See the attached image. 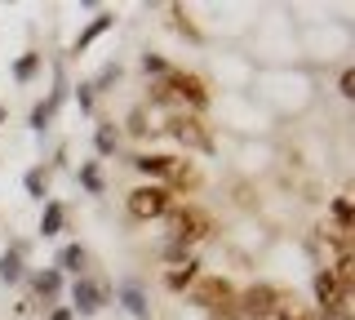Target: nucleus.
<instances>
[{
  "mask_svg": "<svg viewBox=\"0 0 355 320\" xmlns=\"http://www.w3.org/2000/svg\"><path fill=\"white\" fill-rule=\"evenodd\" d=\"M125 209L133 223H151V218H164L173 209V196L164 192V183H142L125 196Z\"/></svg>",
  "mask_w": 355,
  "mask_h": 320,
  "instance_id": "1",
  "label": "nucleus"
},
{
  "mask_svg": "<svg viewBox=\"0 0 355 320\" xmlns=\"http://www.w3.org/2000/svg\"><path fill=\"white\" fill-rule=\"evenodd\" d=\"M160 90L169 94L173 103H187V107H191V116H196V112H205V107L214 103V94H209V85L200 81L196 71H182V67H173L169 76H164V81H160Z\"/></svg>",
  "mask_w": 355,
  "mask_h": 320,
  "instance_id": "2",
  "label": "nucleus"
},
{
  "mask_svg": "<svg viewBox=\"0 0 355 320\" xmlns=\"http://www.w3.org/2000/svg\"><path fill=\"white\" fill-rule=\"evenodd\" d=\"M196 307H205V312H218V316H236V289H231V280H222V276H200V280L187 289Z\"/></svg>",
  "mask_w": 355,
  "mask_h": 320,
  "instance_id": "3",
  "label": "nucleus"
},
{
  "mask_svg": "<svg viewBox=\"0 0 355 320\" xmlns=\"http://www.w3.org/2000/svg\"><path fill=\"white\" fill-rule=\"evenodd\" d=\"M284 307V294L275 289V285H249L244 294H236V316H244V320H271L275 312Z\"/></svg>",
  "mask_w": 355,
  "mask_h": 320,
  "instance_id": "4",
  "label": "nucleus"
},
{
  "mask_svg": "<svg viewBox=\"0 0 355 320\" xmlns=\"http://www.w3.org/2000/svg\"><path fill=\"white\" fill-rule=\"evenodd\" d=\"M67 298H71L67 307H71L76 316H98V312H103V307L111 303V289H107L103 280H98V276H89V271H85V276H76V280H71Z\"/></svg>",
  "mask_w": 355,
  "mask_h": 320,
  "instance_id": "5",
  "label": "nucleus"
},
{
  "mask_svg": "<svg viewBox=\"0 0 355 320\" xmlns=\"http://www.w3.org/2000/svg\"><path fill=\"white\" fill-rule=\"evenodd\" d=\"M169 236H182L187 245H196V240H205L209 231H214V218L205 214V209H196V205H182V209H169Z\"/></svg>",
  "mask_w": 355,
  "mask_h": 320,
  "instance_id": "6",
  "label": "nucleus"
},
{
  "mask_svg": "<svg viewBox=\"0 0 355 320\" xmlns=\"http://www.w3.org/2000/svg\"><path fill=\"white\" fill-rule=\"evenodd\" d=\"M164 134H169L173 142H182V147H196V151H214V138H209L205 120L191 116V112H173L169 125H164Z\"/></svg>",
  "mask_w": 355,
  "mask_h": 320,
  "instance_id": "7",
  "label": "nucleus"
},
{
  "mask_svg": "<svg viewBox=\"0 0 355 320\" xmlns=\"http://www.w3.org/2000/svg\"><path fill=\"white\" fill-rule=\"evenodd\" d=\"M18 280H27V245L9 240L5 253H0V285H18Z\"/></svg>",
  "mask_w": 355,
  "mask_h": 320,
  "instance_id": "8",
  "label": "nucleus"
},
{
  "mask_svg": "<svg viewBox=\"0 0 355 320\" xmlns=\"http://www.w3.org/2000/svg\"><path fill=\"white\" fill-rule=\"evenodd\" d=\"M27 289H31V298H44L40 307H49V303H58V298H62V276L53 271V267L27 271Z\"/></svg>",
  "mask_w": 355,
  "mask_h": 320,
  "instance_id": "9",
  "label": "nucleus"
},
{
  "mask_svg": "<svg viewBox=\"0 0 355 320\" xmlns=\"http://www.w3.org/2000/svg\"><path fill=\"white\" fill-rule=\"evenodd\" d=\"M85 267H89V249L80 245V240H71V245H62L58 249V258H53V271L58 276H85Z\"/></svg>",
  "mask_w": 355,
  "mask_h": 320,
  "instance_id": "10",
  "label": "nucleus"
},
{
  "mask_svg": "<svg viewBox=\"0 0 355 320\" xmlns=\"http://www.w3.org/2000/svg\"><path fill=\"white\" fill-rule=\"evenodd\" d=\"M111 27H116V14H111V9H98V14H94V18H89V23H85V31H80V36H76L71 53H76V58H80V53H85L89 45H94V40L103 36V31H111Z\"/></svg>",
  "mask_w": 355,
  "mask_h": 320,
  "instance_id": "11",
  "label": "nucleus"
},
{
  "mask_svg": "<svg viewBox=\"0 0 355 320\" xmlns=\"http://www.w3.org/2000/svg\"><path fill=\"white\" fill-rule=\"evenodd\" d=\"M196 280H200V258H187V262H178V267L164 271V289L169 294H187Z\"/></svg>",
  "mask_w": 355,
  "mask_h": 320,
  "instance_id": "12",
  "label": "nucleus"
},
{
  "mask_svg": "<svg viewBox=\"0 0 355 320\" xmlns=\"http://www.w3.org/2000/svg\"><path fill=\"white\" fill-rule=\"evenodd\" d=\"M120 303H125V312H129L133 320H151V303H147L142 280H125V285H120Z\"/></svg>",
  "mask_w": 355,
  "mask_h": 320,
  "instance_id": "13",
  "label": "nucleus"
},
{
  "mask_svg": "<svg viewBox=\"0 0 355 320\" xmlns=\"http://www.w3.org/2000/svg\"><path fill=\"white\" fill-rule=\"evenodd\" d=\"M67 231V205L62 201H44L40 205V240H53Z\"/></svg>",
  "mask_w": 355,
  "mask_h": 320,
  "instance_id": "14",
  "label": "nucleus"
},
{
  "mask_svg": "<svg viewBox=\"0 0 355 320\" xmlns=\"http://www.w3.org/2000/svg\"><path fill=\"white\" fill-rule=\"evenodd\" d=\"M173 160H178V156H164V151H138V156H133L129 165H133L138 174H151V178H164Z\"/></svg>",
  "mask_w": 355,
  "mask_h": 320,
  "instance_id": "15",
  "label": "nucleus"
},
{
  "mask_svg": "<svg viewBox=\"0 0 355 320\" xmlns=\"http://www.w3.org/2000/svg\"><path fill=\"white\" fill-rule=\"evenodd\" d=\"M22 192L31 196V201H49V165H31L27 174H22Z\"/></svg>",
  "mask_w": 355,
  "mask_h": 320,
  "instance_id": "16",
  "label": "nucleus"
},
{
  "mask_svg": "<svg viewBox=\"0 0 355 320\" xmlns=\"http://www.w3.org/2000/svg\"><path fill=\"white\" fill-rule=\"evenodd\" d=\"M76 183H80L89 196H103V192H107V183H103V160H85L80 169H76Z\"/></svg>",
  "mask_w": 355,
  "mask_h": 320,
  "instance_id": "17",
  "label": "nucleus"
},
{
  "mask_svg": "<svg viewBox=\"0 0 355 320\" xmlns=\"http://www.w3.org/2000/svg\"><path fill=\"white\" fill-rule=\"evenodd\" d=\"M116 147H120V129L111 125V120H103V125L94 129V151H98V160L116 156Z\"/></svg>",
  "mask_w": 355,
  "mask_h": 320,
  "instance_id": "18",
  "label": "nucleus"
},
{
  "mask_svg": "<svg viewBox=\"0 0 355 320\" xmlns=\"http://www.w3.org/2000/svg\"><path fill=\"white\" fill-rule=\"evenodd\" d=\"M164 178H169V187H164V192H169V196H173V192H191V187H196V169H191V165H187V160H173Z\"/></svg>",
  "mask_w": 355,
  "mask_h": 320,
  "instance_id": "19",
  "label": "nucleus"
},
{
  "mask_svg": "<svg viewBox=\"0 0 355 320\" xmlns=\"http://www.w3.org/2000/svg\"><path fill=\"white\" fill-rule=\"evenodd\" d=\"M40 67H44V58H40L36 49H27V53L14 62V81H18V85H31V81L40 76Z\"/></svg>",
  "mask_w": 355,
  "mask_h": 320,
  "instance_id": "20",
  "label": "nucleus"
},
{
  "mask_svg": "<svg viewBox=\"0 0 355 320\" xmlns=\"http://www.w3.org/2000/svg\"><path fill=\"white\" fill-rule=\"evenodd\" d=\"M53 112H58V107H53L49 98H44V103H36V107L27 112V129H31V134H44V129L53 125Z\"/></svg>",
  "mask_w": 355,
  "mask_h": 320,
  "instance_id": "21",
  "label": "nucleus"
},
{
  "mask_svg": "<svg viewBox=\"0 0 355 320\" xmlns=\"http://www.w3.org/2000/svg\"><path fill=\"white\" fill-rule=\"evenodd\" d=\"M329 214H333V223H338L342 236H351V196H333V201H329Z\"/></svg>",
  "mask_w": 355,
  "mask_h": 320,
  "instance_id": "22",
  "label": "nucleus"
},
{
  "mask_svg": "<svg viewBox=\"0 0 355 320\" xmlns=\"http://www.w3.org/2000/svg\"><path fill=\"white\" fill-rule=\"evenodd\" d=\"M160 258L169 262V267H178V262H187V258H191V245H187L182 236H169V240H164V249H160Z\"/></svg>",
  "mask_w": 355,
  "mask_h": 320,
  "instance_id": "23",
  "label": "nucleus"
},
{
  "mask_svg": "<svg viewBox=\"0 0 355 320\" xmlns=\"http://www.w3.org/2000/svg\"><path fill=\"white\" fill-rule=\"evenodd\" d=\"M138 67H142V76H160V81H164V76L173 71V62L164 58V53H142V62H138Z\"/></svg>",
  "mask_w": 355,
  "mask_h": 320,
  "instance_id": "24",
  "label": "nucleus"
},
{
  "mask_svg": "<svg viewBox=\"0 0 355 320\" xmlns=\"http://www.w3.org/2000/svg\"><path fill=\"white\" fill-rule=\"evenodd\" d=\"M129 134H133V138L151 134V125H147V112H142V107H133V112H129Z\"/></svg>",
  "mask_w": 355,
  "mask_h": 320,
  "instance_id": "25",
  "label": "nucleus"
},
{
  "mask_svg": "<svg viewBox=\"0 0 355 320\" xmlns=\"http://www.w3.org/2000/svg\"><path fill=\"white\" fill-rule=\"evenodd\" d=\"M111 81H120V62H107V67L103 71H98V81H89V90H103V85H111Z\"/></svg>",
  "mask_w": 355,
  "mask_h": 320,
  "instance_id": "26",
  "label": "nucleus"
},
{
  "mask_svg": "<svg viewBox=\"0 0 355 320\" xmlns=\"http://www.w3.org/2000/svg\"><path fill=\"white\" fill-rule=\"evenodd\" d=\"M76 107H80L85 116L94 112V90H89V81H85V85H76Z\"/></svg>",
  "mask_w": 355,
  "mask_h": 320,
  "instance_id": "27",
  "label": "nucleus"
},
{
  "mask_svg": "<svg viewBox=\"0 0 355 320\" xmlns=\"http://www.w3.org/2000/svg\"><path fill=\"white\" fill-rule=\"evenodd\" d=\"M338 90H342V98H355V71L351 67L338 76Z\"/></svg>",
  "mask_w": 355,
  "mask_h": 320,
  "instance_id": "28",
  "label": "nucleus"
},
{
  "mask_svg": "<svg viewBox=\"0 0 355 320\" xmlns=\"http://www.w3.org/2000/svg\"><path fill=\"white\" fill-rule=\"evenodd\" d=\"M275 320H315V316H306V312H293V307H280V312H275Z\"/></svg>",
  "mask_w": 355,
  "mask_h": 320,
  "instance_id": "29",
  "label": "nucleus"
},
{
  "mask_svg": "<svg viewBox=\"0 0 355 320\" xmlns=\"http://www.w3.org/2000/svg\"><path fill=\"white\" fill-rule=\"evenodd\" d=\"M49 320H76V312H71V307H67V303H58V307H53V312H49Z\"/></svg>",
  "mask_w": 355,
  "mask_h": 320,
  "instance_id": "30",
  "label": "nucleus"
},
{
  "mask_svg": "<svg viewBox=\"0 0 355 320\" xmlns=\"http://www.w3.org/2000/svg\"><path fill=\"white\" fill-rule=\"evenodd\" d=\"M0 125H5V103H0Z\"/></svg>",
  "mask_w": 355,
  "mask_h": 320,
  "instance_id": "31",
  "label": "nucleus"
}]
</instances>
